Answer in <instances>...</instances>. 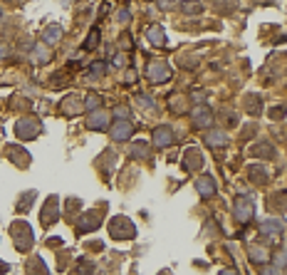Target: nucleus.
I'll use <instances>...</instances> for the list:
<instances>
[{
	"label": "nucleus",
	"mask_w": 287,
	"mask_h": 275,
	"mask_svg": "<svg viewBox=\"0 0 287 275\" xmlns=\"http://www.w3.org/2000/svg\"><path fill=\"white\" fill-rule=\"evenodd\" d=\"M5 57H8V45L0 43V60H5Z\"/></svg>",
	"instance_id": "nucleus-50"
},
{
	"label": "nucleus",
	"mask_w": 287,
	"mask_h": 275,
	"mask_svg": "<svg viewBox=\"0 0 287 275\" xmlns=\"http://www.w3.org/2000/svg\"><path fill=\"white\" fill-rule=\"evenodd\" d=\"M62 35H65V30H62L60 25H47V27L43 30V45H47V47L57 45V43L62 40Z\"/></svg>",
	"instance_id": "nucleus-23"
},
{
	"label": "nucleus",
	"mask_w": 287,
	"mask_h": 275,
	"mask_svg": "<svg viewBox=\"0 0 287 275\" xmlns=\"http://www.w3.org/2000/svg\"><path fill=\"white\" fill-rule=\"evenodd\" d=\"M77 273H92L94 270V263H92V258H82V263L74 268Z\"/></svg>",
	"instance_id": "nucleus-39"
},
{
	"label": "nucleus",
	"mask_w": 287,
	"mask_h": 275,
	"mask_svg": "<svg viewBox=\"0 0 287 275\" xmlns=\"http://www.w3.org/2000/svg\"><path fill=\"white\" fill-rule=\"evenodd\" d=\"M27 273H47V265L43 258H32V263H27Z\"/></svg>",
	"instance_id": "nucleus-34"
},
{
	"label": "nucleus",
	"mask_w": 287,
	"mask_h": 275,
	"mask_svg": "<svg viewBox=\"0 0 287 275\" xmlns=\"http://www.w3.org/2000/svg\"><path fill=\"white\" fill-rule=\"evenodd\" d=\"M102 218H104V211H102V208H92V211H87V213H82L79 218H74V221H77V233L85 235V233L97 230V228L102 226Z\"/></svg>",
	"instance_id": "nucleus-7"
},
{
	"label": "nucleus",
	"mask_w": 287,
	"mask_h": 275,
	"mask_svg": "<svg viewBox=\"0 0 287 275\" xmlns=\"http://www.w3.org/2000/svg\"><path fill=\"white\" fill-rule=\"evenodd\" d=\"M188 107H191V99H188V94H181V92H176V94H171V97H169V112H171V114H176V116H183V114H188Z\"/></svg>",
	"instance_id": "nucleus-15"
},
{
	"label": "nucleus",
	"mask_w": 287,
	"mask_h": 275,
	"mask_svg": "<svg viewBox=\"0 0 287 275\" xmlns=\"http://www.w3.org/2000/svg\"><path fill=\"white\" fill-rule=\"evenodd\" d=\"M171 77H174V69H171V65L169 62H151L149 67H146V80L151 82V85H166V82H171Z\"/></svg>",
	"instance_id": "nucleus-4"
},
{
	"label": "nucleus",
	"mask_w": 287,
	"mask_h": 275,
	"mask_svg": "<svg viewBox=\"0 0 287 275\" xmlns=\"http://www.w3.org/2000/svg\"><path fill=\"white\" fill-rule=\"evenodd\" d=\"M228 134H225V129H208L206 132V144L211 146V149H223V146H228Z\"/></svg>",
	"instance_id": "nucleus-20"
},
{
	"label": "nucleus",
	"mask_w": 287,
	"mask_h": 275,
	"mask_svg": "<svg viewBox=\"0 0 287 275\" xmlns=\"http://www.w3.org/2000/svg\"><path fill=\"white\" fill-rule=\"evenodd\" d=\"M5 270H8V265H5V263H0V273H5Z\"/></svg>",
	"instance_id": "nucleus-52"
},
{
	"label": "nucleus",
	"mask_w": 287,
	"mask_h": 275,
	"mask_svg": "<svg viewBox=\"0 0 287 275\" xmlns=\"http://www.w3.org/2000/svg\"><path fill=\"white\" fill-rule=\"evenodd\" d=\"M10 238L15 241V248L20 253H27L32 248V241H35V235H32V228L27 221H13L10 223Z\"/></svg>",
	"instance_id": "nucleus-1"
},
{
	"label": "nucleus",
	"mask_w": 287,
	"mask_h": 275,
	"mask_svg": "<svg viewBox=\"0 0 287 275\" xmlns=\"http://www.w3.org/2000/svg\"><path fill=\"white\" fill-rule=\"evenodd\" d=\"M188 99L196 102V104H203V102H208V94L203 90H193V92H188Z\"/></svg>",
	"instance_id": "nucleus-37"
},
{
	"label": "nucleus",
	"mask_w": 287,
	"mask_h": 275,
	"mask_svg": "<svg viewBox=\"0 0 287 275\" xmlns=\"http://www.w3.org/2000/svg\"><path fill=\"white\" fill-rule=\"evenodd\" d=\"M129 156H132L134 161H151V156H154L151 144H149V141H144V139L132 141V146H129Z\"/></svg>",
	"instance_id": "nucleus-14"
},
{
	"label": "nucleus",
	"mask_w": 287,
	"mask_h": 275,
	"mask_svg": "<svg viewBox=\"0 0 287 275\" xmlns=\"http://www.w3.org/2000/svg\"><path fill=\"white\" fill-rule=\"evenodd\" d=\"M87 248H89V251H97V253H99V251H104V243H102V241H92V243L87 241Z\"/></svg>",
	"instance_id": "nucleus-47"
},
{
	"label": "nucleus",
	"mask_w": 287,
	"mask_h": 275,
	"mask_svg": "<svg viewBox=\"0 0 287 275\" xmlns=\"http://www.w3.org/2000/svg\"><path fill=\"white\" fill-rule=\"evenodd\" d=\"M40 221H43V226H52L60 221V201H57V196H50L47 204L43 206V216H40Z\"/></svg>",
	"instance_id": "nucleus-11"
},
{
	"label": "nucleus",
	"mask_w": 287,
	"mask_h": 275,
	"mask_svg": "<svg viewBox=\"0 0 287 275\" xmlns=\"http://www.w3.org/2000/svg\"><path fill=\"white\" fill-rule=\"evenodd\" d=\"M109 122H111V114L99 107V109H92V112H89V116H87V129H92V132H104V129H109Z\"/></svg>",
	"instance_id": "nucleus-8"
},
{
	"label": "nucleus",
	"mask_w": 287,
	"mask_h": 275,
	"mask_svg": "<svg viewBox=\"0 0 287 275\" xmlns=\"http://www.w3.org/2000/svg\"><path fill=\"white\" fill-rule=\"evenodd\" d=\"M181 67H183V69H196L198 62H196V57H183V60H181Z\"/></svg>",
	"instance_id": "nucleus-42"
},
{
	"label": "nucleus",
	"mask_w": 287,
	"mask_h": 275,
	"mask_svg": "<svg viewBox=\"0 0 287 275\" xmlns=\"http://www.w3.org/2000/svg\"><path fill=\"white\" fill-rule=\"evenodd\" d=\"M260 233L280 235V233H282V221H277V218H265V221H260Z\"/></svg>",
	"instance_id": "nucleus-25"
},
{
	"label": "nucleus",
	"mask_w": 287,
	"mask_h": 275,
	"mask_svg": "<svg viewBox=\"0 0 287 275\" xmlns=\"http://www.w3.org/2000/svg\"><path fill=\"white\" fill-rule=\"evenodd\" d=\"M107 74V62L104 60H97V62H92L89 65V72H87V80L92 82L94 77H104Z\"/></svg>",
	"instance_id": "nucleus-28"
},
{
	"label": "nucleus",
	"mask_w": 287,
	"mask_h": 275,
	"mask_svg": "<svg viewBox=\"0 0 287 275\" xmlns=\"http://www.w3.org/2000/svg\"><path fill=\"white\" fill-rule=\"evenodd\" d=\"M146 40L151 43V45H156V47H163L166 45V32H163V27L156 23V25H151V27H146Z\"/></svg>",
	"instance_id": "nucleus-22"
},
{
	"label": "nucleus",
	"mask_w": 287,
	"mask_h": 275,
	"mask_svg": "<svg viewBox=\"0 0 287 275\" xmlns=\"http://www.w3.org/2000/svg\"><path fill=\"white\" fill-rule=\"evenodd\" d=\"M233 216L240 226H248L255 218V204L248 199V196H238L235 204H233Z\"/></svg>",
	"instance_id": "nucleus-5"
},
{
	"label": "nucleus",
	"mask_w": 287,
	"mask_h": 275,
	"mask_svg": "<svg viewBox=\"0 0 287 275\" xmlns=\"http://www.w3.org/2000/svg\"><path fill=\"white\" fill-rule=\"evenodd\" d=\"M114 116H116V119H129V116H132V112H129V107L119 104V107H114Z\"/></svg>",
	"instance_id": "nucleus-40"
},
{
	"label": "nucleus",
	"mask_w": 287,
	"mask_h": 275,
	"mask_svg": "<svg viewBox=\"0 0 287 275\" xmlns=\"http://www.w3.org/2000/svg\"><path fill=\"white\" fill-rule=\"evenodd\" d=\"M109 134L114 141H129L134 137V124L129 119H116L111 127H109Z\"/></svg>",
	"instance_id": "nucleus-10"
},
{
	"label": "nucleus",
	"mask_w": 287,
	"mask_h": 275,
	"mask_svg": "<svg viewBox=\"0 0 287 275\" xmlns=\"http://www.w3.org/2000/svg\"><path fill=\"white\" fill-rule=\"evenodd\" d=\"M8 159H10L15 166L27 169V166H30V161H32V156H30V151H25L20 144H10V146H8Z\"/></svg>",
	"instance_id": "nucleus-13"
},
{
	"label": "nucleus",
	"mask_w": 287,
	"mask_h": 275,
	"mask_svg": "<svg viewBox=\"0 0 287 275\" xmlns=\"http://www.w3.org/2000/svg\"><path fill=\"white\" fill-rule=\"evenodd\" d=\"M156 5H158V10H171L176 5V0H156Z\"/></svg>",
	"instance_id": "nucleus-43"
},
{
	"label": "nucleus",
	"mask_w": 287,
	"mask_h": 275,
	"mask_svg": "<svg viewBox=\"0 0 287 275\" xmlns=\"http://www.w3.org/2000/svg\"><path fill=\"white\" fill-rule=\"evenodd\" d=\"M35 199H37V191H27V193H22V196H20V204L15 206V211H18V213H25V211L32 206V201H35Z\"/></svg>",
	"instance_id": "nucleus-29"
},
{
	"label": "nucleus",
	"mask_w": 287,
	"mask_h": 275,
	"mask_svg": "<svg viewBox=\"0 0 287 275\" xmlns=\"http://www.w3.org/2000/svg\"><path fill=\"white\" fill-rule=\"evenodd\" d=\"M82 104H85V109H89V112H92V109H99V107H102V97H99L97 92H89L85 99H82Z\"/></svg>",
	"instance_id": "nucleus-31"
},
{
	"label": "nucleus",
	"mask_w": 287,
	"mask_h": 275,
	"mask_svg": "<svg viewBox=\"0 0 287 275\" xmlns=\"http://www.w3.org/2000/svg\"><path fill=\"white\" fill-rule=\"evenodd\" d=\"M248 179L255 186H265L270 181V171H267L265 164H248Z\"/></svg>",
	"instance_id": "nucleus-18"
},
{
	"label": "nucleus",
	"mask_w": 287,
	"mask_h": 275,
	"mask_svg": "<svg viewBox=\"0 0 287 275\" xmlns=\"http://www.w3.org/2000/svg\"><path fill=\"white\" fill-rule=\"evenodd\" d=\"M282 196H285V193L280 191V193L275 196V199H272V204H270V206H272L275 211H282V208H285V206H282Z\"/></svg>",
	"instance_id": "nucleus-44"
},
{
	"label": "nucleus",
	"mask_w": 287,
	"mask_h": 275,
	"mask_svg": "<svg viewBox=\"0 0 287 275\" xmlns=\"http://www.w3.org/2000/svg\"><path fill=\"white\" fill-rule=\"evenodd\" d=\"M285 265H287V260H285V251H282V248H277V253L272 255V268H275V270H282Z\"/></svg>",
	"instance_id": "nucleus-35"
},
{
	"label": "nucleus",
	"mask_w": 287,
	"mask_h": 275,
	"mask_svg": "<svg viewBox=\"0 0 287 275\" xmlns=\"http://www.w3.org/2000/svg\"><path fill=\"white\" fill-rule=\"evenodd\" d=\"M203 0H181L178 3V10L183 13V15H200L203 13Z\"/></svg>",
	"instance_id": "nucleus-24"
},
{
	"label": "nucleus",
	"mask_w": 287,
	"mask_h": 275,
	"mask_svg": "<svg viewBox=\"0 0 287 275\" xmlns=\"http://www.w3.org/2000/svg\"><path fill=\"white\" fill-rule=\"evenodd\" d=\"M132 20V13H129V8H121L119 13H116V23H121V25H124V23H129Z\"/></svg>",
	"instance_id": "nucleus-41"
},
{
	"label": "nucleus",
	"mask_w": 287,
	"mask_h": 275,
	"mask_svg": "<svg viewBox=\"0 0 287 275\" xmlns=\"http://www.w3.org/2000/svg\"><path fill=\"white\" fill-rule=\"evenodd\" d=\"M213 122H216V114H213V109L208 104H196L191 109V124H193V129H211Z\"/></svg>",
	"instance_id": "nucleus-6"
},
{
	"label": "nucleus",
	"mask_w": 287,
	"mask_h": 275,
	"mask_svg": "<svg viewBox=\"0 0 287 275\" xmlns=\"http://www.w3.org/2000/svg\"><path fill=\"white\" fill-rule=\"evenodd\" d=\"M47 246H50V248H60V246H62V238H50Z\"/></svg>",
	"instance_id": "nucleus-49"
},
{
	"label": "nucleus",
	"mask_w": 287,
	"mask_h": 275,
	"mask_svg": "<svg viewBox=\"0 0 287 275\" xmlns=\"http://www.w3.org/2000/svg\"><path fill=\"white\" fill-rule=\"evenodd\" d=\"M136 102H139V107H141V109H146V112H156V102H154V97H149V94H136Z\"/></svg>",
	"instance_id": "nucleus-33"
},
{
	"label": "nucleus",
	"mask_w": 287,
	"mask_h": 275,
	"mask_svg": "<svg viewBox=\"0 0 287 275\" xmlns=\"http://www.w3.org/2000/svg\"><path fill=\"white\" fill-rule=\"evenodd\" d=\"M15 134L20 141H32L43 134V122L37 116H22V119L15 124Z\"/></svg>",
	"instance_id": "nucleus-3"
},
{
	"label": "nucleus",
	"mask_w": 287,
	"mask_h": 275,
	"mask_svg": "<svg viewBox=\"0 0 287 275\" xmlns=\"http://www.w3.org/2000/svg\"><path fill=\"white\" fill-rule=\"evenodd\" d=\"M223 119H225V124H228V129H233V127H238V114H235V112H230V109H223Z\"/></svg>",
	"instance_id": "nucleus-38"
},
{
	"label": "nucleus",
	"mask_w": 287,
	"mask_h": 275,
	"mask_svg": "<svg viewBox=\"0 0 287 275\" xmlns=\"http://www.w3.org/2000/svg\"><path fill=\"white\" fill-rule=\"evenodd\" d=\"M124 80H127V85H134V82H136V72H134V69H127V77H124Z\"/></svg>",
	"instance_id": "nucleus-48"
},
{
	"label": "nucleus",
	"mask_w": 287,
	"mask_h": 275,
	"mask_svg": "<svg viewBox=\"0 0 287 275\" xmlns=\"http://www.w3.org/2000/svg\"><path fill=\"white\" fill-rule=\"evenodd\" d=\"M62 3H65V5H67V3H72V0H62Z\"/></svg>",
	"instance_id": "nucleus-53"
},
{
	"label": "nucleus",
	"mask_w": 287,
	"mask_h": 275,
	"mask_svg": "<svg viewBox=\"0 0 287 275\" xmlns=\"http://www.w3.org/2000/svg\"><path fill=\"white\" fill-rule=\"evenodd\" d=\"M248 258L255 263V265H263V263H267L270 260V255H267V251H263L260 246H248Z\"/></svg>",
	"instance_id": "nucleus-26"
},
{
	"label": "nucleus",
	"mask_w": 287,
	"mask_h": 275,
	"mask_svg": "<svg viewBox=\"0 0 287 275\" xmlns=\"http://www.w3.org/2000/svg\"><path fill=\"white\" fill-rule=\"evenodd\" d=\"M32 55H35V62L37 65H45V62H50V47L47 45H40V47H32Z\"/></svg>",
	"instance_id": "nucleus-30"
},
{
	"label": "nucleus",
	"mask_w": 287,
	"mask_h": 275,
	"mask_svg": "<svg viewBox=\"0 0 287 275\" xmlns=\"http://www.w3.org/2000/svg\"><path fill=\"white\" fill-rule=\"evenodd\" d=\"M183 169L186 171H200L203 169V154H200V149H196V146H188L186 151H183Z\"/></svg>",
	"instance_id": "nucleus-12"
},
{
	"label": "nucleus",
	"mask_w": 287,
	"mask_h": 275,
	"mask_svg": "<svg viewBox=\"0 0 287 275\" xmlns=\"http://www.w3.org/2000/svg\"><path fill=\"white\" fill-rule=\"evenodd\" d=\"M60 109H62V114H65V116H77L82 109H85V104H82V99H79L77 94H67V97L62 99Z\"/></svg>",
	"instance_id": "nucleus-19"
},
{
	"label": "nucleus",
	"mask_w": 287,
	"mask_h": 275,
	"mask_svg": "<svg viewBox=\"0 0 287 275\" xmlns=\"http://www.w3.org/2000/svg\"><path fill=\"white\" fill-rule=\"evenodd\" d=\"M253 134H255V127H250V129H245V132H243V139H248V137H253Z\"/></svg>",
	"instance_id": "nucleus-51"
},
{
	"label": "nucleus",
	"mask_w": 287,
	"mask_h": 275,
	"mask_svg": "<svg viewBox=\"0 0 287 275\" xmlns=\"http://www.w3.org/2000/svg\"><path fill=\"white\" fill-rule=\"evenodd\" d=\"M174 141H176V137H174V129L169 124H158L154 129V134H151V144L156 149H169Z\"/></svg>",
	"instance_id": "nucleus-9"
},
{
	"label": "nucleus",
	"mask_w": 287,
	"mask_h": 275,
	"mask_svg": "<svg viewBox=\"0 0 287 275\" xmlns=\"http://www.w3.org/2000/svg\"><path fill=\"white\" fill-rule=\"evenodd\" d=\"M243 107H245V112H248L250 116H258V114H263V99H260V94H253V92H248L243 97Z\"/></svg>",
	"instance_id": "nucleus-21"
},
{
	"label": "nucleus",
	"mask_w": 287,
	"mask_h": 275,
	"mask_svg": "<svg viewBox=\"0 0 287 275\" xmlns=\"http://www.w3.org/2000/svg\"><path fill=\"white\" fill-rule=\"evenodd\" d=\"M248 154L250 156H255V159H275L277 156V149L270 144V141H258V144H253L250 149H248Z\"/></svg>",
	"instance_id": "nucleus-17"
},
{
	"label": "nucleus",
	"mask_w": 287,
	"mask_h": 275,
	"mask_svg": "<svg viewBox=\"0 0 287 275\" xmlns=\"http://www.w3.org/2000/svg\"><path fill=\"white\" fill-rule=\"evenodd\" d=\"M193 183H196V191L200 193V199H213L216 191H218V186H216L213 176H198Z\"/></svg>",
	"instance_id": "nucleus-16"
},
{
	"label": "nucleus",
	"mask_w": 287,
	"mask_h": 275,
	"mask_svg": "<svg viewBox=\"0 0 287 275\" xmlns=\"http://www.w3.org/2000/svg\"><path fill=\"white\" fill-rule=\"evenodd\" d=\"M67 218L69 221H74L77 216H79V208H82V204H79V199H67Z\"/></svg>",
	"instance_id": "nucleus-32"
},
{
	"label": "nucleus",
	"mask_w": 287,
	"mask_h": 275,
	"mask_svg": "<svg viewBox=\"0 0 287 275\" xmlns=\"http://www.w3.org/2000/svg\"><path fill=\"white\" fill-rule=\"evenodd\" d=\"M267 116H270V119H275V122H282V116H285V104H277V107L267 109Z\"/></svg>",
	"instance_id": "nucleus-36"
},
{
	"label": "nucleus",
	"mask_w": 287,
	"mask_h": 275,
	"mask_svg": "<svg viewBox=\"0 0 287 275\" xmlns=\"http://www.w3.org/2000/svg\"><path fill=\"white\" fill-rule=\"evenodd\" d=\"M119 40H121V43H119L121 50H132V35H121Z\"/></svg>",
	"instance_id": "nucleus-45"
},
{
	"label": "nucleus",
	"mask_w": 287,
	"mask_h": 275,
	"mask_svg": "<svg viewBox=\"0 0 287 275\" xmlns=\"http://www.w3.org/2000/svg\"><path fill=\"white\" fill-rule=\"evenodd\" d=\"M99 40H102V30L94 25V27L89 30V35H87L85 45H82V50H97V47H99Z\"/></svg>",
	"instance_id": "nucleus-27"
},
{
	"label": "nucleus",
	"mask_w": 287,
	"mask_h": 275,
	"mask_svg": "<svg viewBox=\"0 0 287 275\" xmlns=\"http://www.w3.org/2000/svg\"><path fill=\"white\" fill-rule=\"evenodd\" d=\"M111 65H114V67H124V52L114 55V57H111Z\"/></svg>",
	"instance_id": "nucleus-46"
},
{
	"label": "nucleus",
	"mask_w": 287,
	"mask_h": 275,
	"mask_svg": "<svg viewBox=\"0 0 287 275\" xmlns=\"http://www.w3.org/2000/svg\"><path fill=\"white\" fill-rule=\"evenodd\" d=\"M109 235L114 241H134L136 226L127 216H114V218H109Z\"/></svg>",
	"instance_id": "nucleus-2"
}]
</instances>
